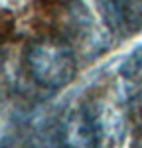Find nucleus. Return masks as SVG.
I'll use <instances>...</instances> for the list:
<instances>
[{"label": "nucleus", "instance_id": "f257e3e1", "mask_svg": "<svg viewBox=\"0 0 142 148\" xmlns=\"http://www.w3.org/2000/svg\"><path fill=\"white\" fill-rule=\"evenodd\" d=\"M30 71L47 87H63L75 75V57L63 42L44 38L36 42L28 53Z\"/></svg>", "mask_w": 142, "mask_h": 148}, {"label": "nucleus", "instance_id": "f03ea898", "mask_svg": "<svg viewBox=\"0 0 142 148\" xmlns=\"http://www.w3.org/2000/svg\"><path fill=\"white\" fill-rule=\"evenodd\" d=\"M91 125H93L99 148H122V144H124V121H122V113L113 103L99 105Z\"/></svg>", "mask_w": 142, "mask_h": 148}, {"label": "nucleus", "instance_id": "7ed1b4c3", "mask_svg": "<svg viewBox=\"0 0 142 148\" xmlns=\"http://www.w3.org/2000/svg\"><path fill=\"white\" fill-rule=\"evenodd\" d=\"M63 148H99L93 125L81 113L69 114L63 128Z\"/></svg>", "mask_w": 142, "mask_h": 148}, {"label": "nucleus", "instance_id": "20e7f679", "mask_svg": "<svg viewBox=\"0 0 142 148\" xmlns=\"http://www.w3.org/2000/svg\"><path fill=\"white\" fill-rule=\"evenodd\" d=\"M130 4H132V8H136L142 14V0H130Z\"/></svg>", "mask_w": 142, "mask_h": 148}]
</instances>
